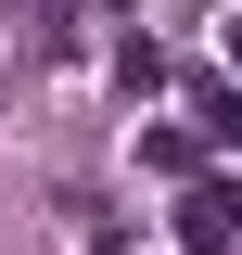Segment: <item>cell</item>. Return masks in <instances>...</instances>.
<instances>
[{
	"label": "cell",
	"mask_w": 242,
	"mask_h": 255,
	"mask_svg": "<svg viewBox=\"0 0 242 255\" xmlns=\"http://www.w3.org/2000/svg\"><path fill=\"white\" fill-rule=\"evenodd\" d=\"M115 90H127V102L166 90V51H153V38H115Z\"/></svg>",
	"instance_id": "2"
},
{
	"label": "cell",
	"mask_w": 242,
	"mask_h": 255,
	"mask_svg": "<svg viewBox=\"0 0 242 255\" xmlns=\"http://www.w3.org/2000/svg\"><path fill=\"white\" fill-rule=\"evenodd\" d=\"M140 153H153V166H166V179H179V191H191V179H204V140H191V128H153Z\"/></svg>",
	"instance_id": "4"
},
{
	"label": "cell",
	"mask_w": 242,
	"mask_h": 255,
	"mask_svg": "<svg viewBox=\"0 0 242 255\" xmlns=\"http://www.w3.org/2000/svg\"><path fill=\"white\" fill-rule=\"evenodd\" d=\"M217 64H230V77H242V13H230V26H217Z\"/></svg>",
	"instance_id": "5"
},
{
	"label": "cell",
	"mask_w": 242,
	"mask_h": 255,
	"mask_svg": "<svg viewBox=\"0 0 242 255\" xmlns=\"http://www.w3.org/2000/svg\"><path fill=\"white\" fill-rule=\"evenodd\" d=\"M179 255H242V179H191L179 191Z\"/></svg>",
	"instance_id": "1"
},
{
	"label": "cell",
	"mask_w": 242,
	"mask_h": 255,
	"mask_svg": "<svg viewBox=\"0 0 242 255\" xmlns=\"http://www.w3.org/2000/svg\"><path fill=\"white\" fill-rule=\"evenodd\" d=\"M191 140H230V153H242V102H230V77L191 90Z\"/></svg>",
	"instance_id": "3"
}]
</instances>
